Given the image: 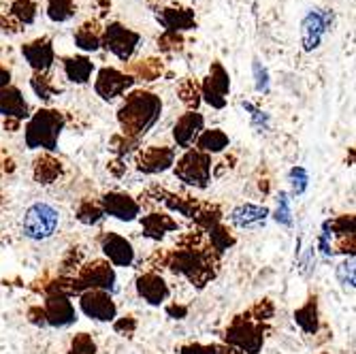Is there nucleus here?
<instances>
[{"label":"nucleus","instance_id":"nucleus-23","mask_svg":"<svg viewBox=\"0 0 356 354\" xmlns=\"http://www.w3.org/2000/svg\"><path fill=\"white\" fill-rule=\"evenodd\" d=\"M62 71L73 83H88L94 73V62L88 56H67L62 58Z\"/></svg>","mask_w":356,"mask_h":354},{"label":"nucleus","instance_id":"nucleus-13","mask_svg":"<svg viewBox=\"0 0 356 354\" xmlns=\"http://www.w3.org/2000/svg\"><path fill=\"white\" fill-rule=\"evenodd\" d=\"M22 56L26 58V62L30 64L35 73H49L56 60L54 43L49 37H39L35 41L22 45Z\"/></svg>","mask_w":356,"mask_h":354},{"label":"nucleus","instance_id":"nucleus-29","mask_svg":"<svg viewBox=\"0 0 356 354\" xmlns=\"http://www.w3.org/2000/svg\"><path fill=\"white\" fill-rule=\"evenodd\" d=\"M295 323L309 335L318 331V299L309 297V301L295 312Z\"/></svg>","mask_w":356,"mask_h":354},{"label":"nucleus","instance_id":"nucleus-31","mask_svg":"<svg viewBox=\"0 0 356 354\" xmlns=\"http://www.w3.org/2000/svg\"><path fill=\"white\" fill-rule=\"evenodd\" d=\"M30 88L35 90V94L41 101H49L60 92V88H56V83L51 81V77L47 73H35L30 77Z\"/></svg>","mask_w":356,"mask_h":354},{"label":"nucleus","instance_id":"nucleus-28","mask_svg":"<svg viewBox=\"0 0 356 354\" xmlns=\"http://www.w3.org/2000/svg\"><path fill=\"white\" fill-rule=\"evenodd\" d=\"M62 175V163L58 158L45 154L35 163V179L39 184H54Z\"/></svg>","mask_w":356,"mask_h":354},{"label":"nucleus","instance_id":"nucleus-2","mask_svg":"<svg viewBox=\"0 0 356 354\" xmlns=\"http://www.w3.org/2000/svg\"><path fill=\"white\" fill-rule=\"evenodd\" d=\"M67 120H64L62 111L56 109H39L35 115H30L24 135H26V145L30 150H47L54 152L58 147V139Z\"/></svg>","mask_w":356,"mask_h":354},{"label":"nucleus","instance_id":"nucleus-1","mask_svg":"<svg viewBox=\"0 0 356 354\" xmlns=\"http://www.w3.org/2000/svg\"><path fill=\"white\" fill-rule=\"evenodd\" d=\"M160 113H163V101H160V96L137 90L124 99L122 107L118 109V122L122 126L124 137L137 141L160 120Z\"/></svg>","mask_w":356,"mask_h":354},{"label":"nucleus","instance_id":"nucleus-38","mask_svg":"<svg viewBox=\"0 0 356 354\" xmlns=\"http://www.w3.org/2000/svg\"><path fill=\"white\" fill-rule=\"evenodd\" d=\"M252 71H254V79H256V90L258 92H267L269 90V71L258 60H254Z\"/></svg>","mask_w":356,"mask_h":354},{"label":"nucleus","instance_id":"nucleus-24","mask_svg":"<svg viewBox=\"0 0 356 354\" xmlns=\"http://www.w3.org/2000/svg\"><path fill=\"white\" fill-rule=\"evenodd\" d=\"M141 224H143V233L149 239H163L167 233L177 231V222L169 214H149V216H143Z\"/></svg>","mask_w":356,"mask_h":354},{"label":"nucleus","instance_id":"nucleus-17","mask_svg":"<svg viewBox=\"0 0 356 354\" xmlns=\"http://www.w3.org/2000/svg\"><path fill=\"white\" fill-rule=\"evenodd\" d=\"M101 209L103 214H109L122 222H133L139 216V203L124 192H109L101 199Z\"/></svg>","mask_w":356,"mask_h":354},{"label":"nucleus","instance_id":"nucleus-16","mask_svg":"<svg viewBox=\"0 0 356 354\" xmlns=\"http://www.w3.org/2000/svg\"><path fill=\"white\" fill-rule=\"evenodd\" d=\"M101 248L109 259V263H113L115 267H131L135 261V250L131 241L124 239L118 233H105L101 237Z\"/></svg>","mask_w":356,"mask_h":354},{"label":"nucleus","instance_id":"nucleus-39","mask_svg":"<svg viewBox=\"0 0 356 354\" xmlns=\"http://www.w3.org/2000/svg\"><path fill=\"white\" fill-rule=\"evenodd\" d=\"M184 43L181 35H175V32H163V37L158 39V47L163 51H175L179 49Z\"/></svg>","mask_w":356,"mask_h":354},{"label":"nucleus","instance_id":"nucleus-35","mask_svg":"<svg viewBox=\"0 0 356 354\" xmlns=\"http://www.w3.org/2000/svg\"><path fill=\"white\" fill-rule=\"evenodd\" d=\"M160 73H163V64H160V60H154V58H149V60H145V62H141L139 67L135 69V79H145V81H152L154 77H158Z\"/></svg>","mask_w":356,"mask_h":354},{"label":"nucleus","instance_id":"nucleus-20","mask_svg":"<svg viewBox=\"0 0 356 354\" xmlns=\"http://www.w3.org/2000/svg\"><path fill=\"white\" fill-rule=\"evenodd\" d=\"M0 115L13 122H22L30 115V107L15 86H7L0 90Z\"/></svg>","mask_w":356,"mask_h":354},{"label":"nucleus","instance_id":"nucleus-9","mask_svg":"<svg viewBox=\"0 0 356 354\" xmlns=\"http://www.w3.org/2000/svg\"><path fill=\"white\" fill-rule=\"evenodd\" d=\"M335 13L331 9H309L301 22V41L305 51H314L320 47L322 39L329 30H333Z\"/></svg>","mask_w":356,"mask_h":354},{"label":"nucleus","instance_id":"nucleus-7","mask_svg":"<svg viewBox=\"0 0 356 354\" xmlns=\"http://www.w3.org/2000/svg\"><path fill=\"white\" fill-rule=\"evenodd\" d=\"M175 175L188 186L207 188V184L211 179V156L203 154L199 150H188L177 160Z\"/></svg>","mask_w":356,"mask_h":354},{"label":"nucleus","instance_id":"nucleus-27","mask_svg":"<svg viewBox=\"0 0 356 354\" xmlns=\"http://www.w3.org/2000/svg\"><path fill=\"white\" fill-rule=\"evenodd\" d=\"M7 15H9L19 28H22V26H30V24H35V19H37V15H39V7H37L35 0H13Z\"/></svg>","mask_w":356,"mask_h":354},{"label":"nucleus","instance_id":"nucleus-4","mask_svg":"<svg viewBox=\"0 0 356 354\" xmlns=\"http://www.w3.org/2000/svg\"><path fill=\"white\" fill-rule=\"evenodd\" d=\"M224 339H226V344L237 348L243 354H258L265 344V329H263V325L254 323L250 314L237 316L231 323V327L226 329Z\"/></svg>","mask_w":356,"mask_h":354},{"label":"nucleus","instance_id":"nucleus-6","mask_svg":"<svg viewBox=\"0 0 356 354\" xmlns=\"http://www.w3.org/2000/svg\"><path fill=\"white\" fill-rule=\"evenodd\" d=\"M139 43H141V35H139V32L131 30V28L120 24V22H111V24H107L103 28L101 47L109 49L122 62L133 58V54L137 51Z\"/></svg>","mask_w":356,"mask_h":354},{"label":"nucleus","instance_id":"nucleus-18","mask_svg":"<svg viewBox=\"0 0 356 354\" xmlns=\"http://www.w3.org/2000/svg\"><path fill=\"white\" fill-rule=\"evenodd\" d=\"M203 126H205V118L199 113V111H188L184 113L175 128H173V139L179 147L188 150L194 141H197V137L203 133Z\"/></svg>","mask_w":356,"mask_h":354},{"label":"nucleus","instance_id":"nucleus-14","mask_svg":"<svg viewBox=\"0 0 356 354\" xmlns=\"http://www.w3.org/2000/svg\"><path fill=\"white\" fill-rule=\"evenodd\" d=\"M173 163H175V150L167 147V145H163V147L149 145V147L141 150L137 156V167L143 173H163Z\"/></svg>","mask_w":356,"mask_h":354},{"label":"nucleus","instance_id":"nucleus-42","mask_svg":"<svg viewBox=\"0 0 356 354\" xmlns=\"http://www.w3.org/2000/svg\"><path fill=\"white\" fill-rule=\"evenodd\" d=\"M179 354H218V346H213V344H209V346H205V344H188V346L181 348Z\"/></svg>","mask_w":356,"mask_h":354},{"label":"nucleus","instance_id":"nucleus-33","mask_svg":"<svg viewBox=\"0 0 356 354\" xmlns=\"http://www.w3.org/2000/svg\"><path fill=\"white\" fill-rule=\"evenodd\" d=\"M209 231V239H211V248L216 252H224V250H229L233 243H235V237L226 231L222 224H216V227L207 229Z\"/></svg>","mask_w":356,"mask_h":354},{"label":"nucleus","instance_id":"nucleus-12","mask_svg":"<svg viewBox=\"0 0 356 354\" xmlns=\"http://www.w3.org/2000/svg\"><path fill=\"white\" fill-rule=\"evenodd\" d=\"M79 307L86 316L99 320V323H109L115 318L118 307L109 293L105 291H86L79 295Z\"/></svg>","mask_w":356,"mask_h":354},{"label":"nucleus","instance_id":"nucleus-11","mask_svg":"<svg viewBox=\"0 0 356 354\" xmlns=\"http://www.w3.org/2000/svg\"><path fill=\"white\" fill-rule=\"evenodd\" d=\"M135 77L133 75H126L118 69H111V67H103L96 75V81H94V90L96 94L101 96L103 101H113L118 96L126 94L135 86Z\"/></svg>","mask_w":356,"mask_h":354},{"label":"nucleus","instance_id":"nucleus-10","mask_svg":"<svg viewBox=\"0 0 356 354\" xmlns=\"http://www.w3.org/2000/svg\"><path fill=\"white\" fill-rule=\"evenodd\" d=\"M201 88V96L207 105L222 109L226 105V96L231 92V77L226 73V69L222 67V62H213L209 75L205 77V81L199 86Z\"/></svg>","mask_w":356,"mask_h":354},{"label":"nucleus","instance_id":"nucleus-34","mask_svg":"<svg viewBox=\"0 0 356 354\" xmlns=\"http://www.w3.org/2000/svg\"><path fill=\"white\" fill-rule=\"evenodd\" d=\"M103 209H101V205H96V203H92V201H86V203H81L79 205V209H77V218H79V222H83V224H99L101 220H103Z\"/></svg>","mask_w":356,"mask_h":354},{"label":"nucleus","instance_id":"nucleus-3","mask_svg":"<svg viewBox=\"0 0 356 354\" xmlns=\"http://www.w3.org/2000/svg\"><path fill=\"white\" fill-rule=\"evenodd\" d=\"M169 267H171V271L186 275L192 284H197V286H205L216 275L213 254L209 250H201V248H194V246L177 250L169 259Z\"/></svg>","mask_w":356,"mask_h":354},{"label":"nucleus","instance_id":"nucleus-19","mask_svg":"<svg viewBox=\"0 0 356 354\" xmlns=\"http://www.w3.org/2000/svg\"><path fill=\"white\" fill-rule=\"evenodd\" d=\"M158 22L163 24L165 32H175V35H181V32H186V30L197 28V15H194L192 9H186V7L160 9Z\"/></svg>","mask_w":356,"mask_h":354},{"label":"nucleus","instance_id":"nucleus-26","mask_svg":"<svg viewBox=\"0 0 356 354\" xmlns=\"http://www.w3.org/2000/svg\"><path fill=\"white\" fill-rule=\"evenodd\" d=\"M194 143H197L199 152L211 156V154H218V152L229 147L231 139H229V135H226V133H222L220 128H211V131H203Z\"/></svg>","mask_w":356,"mask_h":354},{"label":"nucleus","instance_id":"nucleus-36","mask_svg":"<svg viewBox=\"0 0 356 354\" xmlns=\"http://www.w3.org/2000/svg\"><path fill=\"white\" fill-rule=\"evenodd\" d=\"M69 354H96V344L88 333H79L73 337Z\"/></svg>","mask_w":356,"mask_h":354},{"label":"nucleus","instance_id":"nucleus-22","mask_svg":"<svg viewBox=\"0 0 356 354\" xmlns=\"http://www.w3.org/2000/svg\"><path fill=\"white\" fill-rule=\"evenodd\" d=\"M267 216H269L267 207L245 203L231 211V222L239 229H256V227H261V224H265Z\"/></svg>","mask_w":356,"mask_h":354},{"label":"nucleus","instance_id":"nucleus-5","mask_svg":"<svg viewBox=\"0 0 356 354\" xmlns=\"http://www.w3.org/2000/svg\"><path fill=\"white\" fill-rule=\"evenodd\" d=\"M58 222H60V214L47 205V203H35L30 205L24 214L22 220V231L28 239H35V241H43L49 239L56 229H58Z\"/></svg>","mask_w":356,"mask_h":354},{"label":"nucleus","instance_id":"nucleus-37","mask_svg":"<svg viewBox=\"0 0 356 354\" xmlns=\"http://www.w3.org/2000/svg\"><path fill=\"white\" fill-rule=\"evenodd\" d=\"M275 220H277L280 224H284V227H290V224H293V214H290V199H288L286 192H280Z\"/></svg>","mask_w":356,"mask_h":354},{"label":"nucleus","instance_id":"nucleus-44","mask_svg":"<svg viewBox=\"0 0 356 354\" xmlns=\"http://www.w3.org/2000/svg\"><path fill=\"white\" fill-rule=\"evenodd\" d=\"M135 329H137V323H135L133 316H126V318H122V320H118V323H115V331L124 333V335H133Z\"/></svg>","mask_w":356,"mask_h":354},{"label":"nucleus","instance_id":"nucleus-40","mask_svg":"<svg viewBox=\"0 0 356 354\" xmlns=\"http://www.w3.org/2000/svg\"><path fill=\"white\" fill-rule=\"evenodd\" d=\"M307 171L303 167H295L293 171H290V182H293V190L295 195H303L305 188H307Z\"/></svg>","mask_w":356,"mask_h":354},{"label":"nucleus","instance_id":"nucleus-25","mask_svg":"<svg viewBox=\"0 0 356 354\" xmlns=\"http://www.w3.org/2000/svg\"><path fill=\"white\" fill-rule=\"evenodd\" d=\"M101 35H103V30H99V24L96 22H83L77 32H75V45L81 49V51H99L101 49Z\"/></svg>","mask_w":356,"mask_h":354},{"label":"nucleus","instance_id":"nucleus-15","mask_svg":"<svg viewBox=\"0 0 356 354\" xmlns=\"http://www.w3.org/2000/svg\"><path fill=\"white\" fill-rule=\"evenodd\" d=\"M43 314H45V325L58 327V329L69 327L77 320L73 303L69 301V297H62V295H49L45 301Z\"/></svg>","mask_w":356,"mask_h":354},{"label":"nucleus","instance_id":"nucleus-32","mask_svg":"<svg viewBox=\"0 0 356 354\" xmlns=\"http://www.w3.org/2000/svg\"><path fill=\"white\" fill-rule=\"evenodd\" d=\"M179 96H181L184 105H186L190 111H197V107H199V103H201V88H199V83H194L192 79L181 81V86H179Z\"/></svg>","mask_w":356,"mask_h":354},{"label":"nucleus","instance_id":"nucleus-30","mask_svg":"<svg viewBox=\"0 0 356 354\" xmlns=\"http://www.w3.org/2000/svg\"><path fill=\"white\" fill-rule=\"evenodd\" d=\"M77 13V3L75 0H47V17L54 24H64L73 19Z\"/></svg>","mask_w":356,"mask_h":354},{"label":"nucleus","instance_id":"nucleus-45","mask_svg":"<svg viewBox=\"0 0 356 354\" xmlns=\"http://www.w3.org/2000/svg\"><path fill=\"white\" fill-rule=\"evenodd\" d=\"M11 83V71L7 67H0V90Z\"/></svg>","mask_w":356,"mask_h":354},{"label":"nucleus","instance_id":"nucleus-43","mask_svg":"<svg viewBox=\"0 0 356 354\" xmlns=\"http://www.w3.org/2000/svg\"><path fill=\"white\" fill-rule=\"evenodd\" d=\"M243 109H248V111H252V122L258 126V128H267L269 126V115L265 113V111H261V109H256L252 103H243Z\"/></svg>","mask_w":356,"mask_h":354},{"label":"nucleus","instance_id":"nucleus-41","mask_svg":"<svg viewBox=\"0 0 356 354\" xmlns=\"http://www.w3.org/2000/svg\"><path fill=\"white\" fill-rule=\"evenodd\" d=\"M337 277L343 286H350V288L354 286V261L352 259L337 267Z\"/></svg>","mask_w":356,"mask_h":354},{"label":"nucleus","instance_id":"nucleus-21","mask_svg":"<svg viewBox=\"0 0 356 354\" xmlns=\"http://www.w3.org/2000/svg\"><path fill=\"white\" fill-rule=\"evenodd\" d=\"M137 293L141 299H145L149 305H160L165 303L171 295L167 282L160 277L158 273H143L137 280Z\"/></svg>","mask_w":356,"mask_h":354},{"label":"nucleus","instance_id":"nucleus-8","mask_svg":"<svg viewBox=\"0 0 356 354\" xmlns=\"http://www.w3.org/2000/svg\"><path fill=\"white\" fill-rule=\"evenodd\" d=\"M75 288H77V295H81L86 291L113 293L115 291V271L105 261H94L90 265H83L79 275L75 277Z\"/></svg>","mask_w":356,"mask_h":354}]
</instances>
